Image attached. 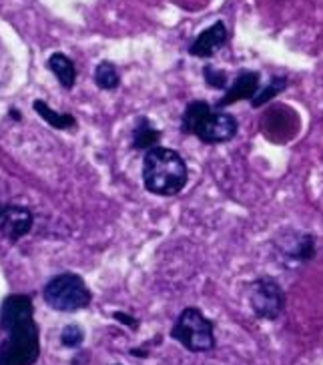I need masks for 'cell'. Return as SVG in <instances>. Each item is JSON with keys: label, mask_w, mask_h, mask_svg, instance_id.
Wrapping results in <instances>:
<instances>
[{"label": "cell", "mask_w": 323, "mask_h": 365, "mask_svg": "<svg viewBox=\"0 0 323 365\" xmlns=\"http://www.w3.org/2000/svg\"><path fill=\"white\" fill-rule=\"evenodd\" d=\"M0 329L9 337L0 344V365H34L41 355V333L29 295L12 293L0 307Z\"/></svg>", "instance_id": "1"}, {"label": "cell", "mask_w": 323, "mask_h": 365, "mask_svg": "<svg viewBox=\"0 0 323 365\" xmlns=\"http://www.w3.org/2000/svg\"><path fill=\"white\" fill-rule=\"evenodd\" d=\"M187 179H189L187 165L177 150L155 147L145 153L143 182L149 193L159 195V197H173L183 191Z\"/></svg>", "instance_id": "2"}, {"label": "cell", "mask_w": 323, "mask_h": 365, "mask_svg": "<svg viewBox=\"0 0 323 365\" xmlns=\"http://www.w3.org/2000/svg\"><path fill=\"white\" fill-rule=\"evenodd\" d=\"M181 130L193 135L207 145L227 143L237 135V118L221 108H213L205 101H193L185 108L181 118Z\"/></svg>", "instance_id": "3"}, {"label": "cell", "mask_w": 323, "mask_h": 365, "mask_svg": "<svg viewBox=\"0 0 323 365\" xmlns=\"http://www.w3.org/2000/svg\"><path fill=\"white\" fill-rule=\"evenodd\" d=\"M43 297L48 307L61 313L78 312L91 305V291L76 273H61L53 277L46 283Z\"/></svg>", "instance_id": "4"}, {"label": "cell", "mask_w": 323, "mask_h": 365, "mask_svg": "<svg viewBox=\"0 0 323 365\" xmlns=\"http://www.w3.org/2000/svg\"><path fill=\"white\" fill-rule=\"evenodd\" d=\"M173 339H177L185 349L193 354H203L213 349L215 345V333H213V323L205 317L203 313L195 307H187L179 315V319L173 327Z\"/></svg>", "instance_id": "5"}, {"label": "cell", "mask_w": 323, "mask_h": 365, "mask_svg": "<svg viewBox=\"0 0 323 365\" xmlns=\"http://www.w3.org/2000/svg\"><path fill=\"white\" fill-rule=\"evenodd\" d=\"M249 303L257 317L277 319L285 307V295L280 283L273 277H261L253 281L249 287Z\"/></svg>", "instance_id": "6"}, {"label": "cell", "mask_w": 323, "mask_h": 365, "mask_svg": "<svg viewBox=\"0 0 323 365\" xmlns=\"http://www.w3.org/2000/svg\"><path fill=\"white\" fill-rule=\"evenodd\" d=\"M33 229V213L24 207L9 205L0 209V231L11 241H19Z\"/></svg>", "instance_id": "7"}, {"label": "cell", "mask_w": 323, "mask_h": 365, "mask_svg": "<svg viewBox=\"0 0 323 365\" xmlns=\"http://www.w3.org/2000/svg\"><path fill=\"white\" fill-rule=\"evenodd\" d=\"M227 26L223 22H215L209 29H205L203 33L195 38L191 46H189V54L195 58H209L213 56L215 51H219L221 46H225L227 43Z\"/></svg>", "instance_id": "8"}, {"label": "cell", "mask_w": 323, "mask_h": 365, "mask_svg": "<svg viewBox=\"0 0 323 365\" xmlns=\"http://www.w3.org/2000/svg\"><path fill=\"white\" fill-rule=\"evenodd\" d=\"M259 91V73L253 71H241L237 78L233 81V85L227 88V93L223 98L217 103V108H225L229 105H235L237 101H245V98L257 97Z\"/></svg>", "instance_id": "9"}, {"label": "cell", "mask_w": 323, "mask_h": 365, "mask_svg": "<svg viewBox=\"0 0 323 365\" xmlns=\"http://www.w3.org/2000/svg\"><path fill=\"white\" fill-rule=\"evenodd\" d=\"M48 68H51V73H53L56 78H58V83L65 86V88H73L76 83V71H75V63L63 53H54L51 54V58H48Z\"/></svg>", "instance_id": "10"}, {"label": "cell", "mask_w": 323, "mask_h": 365, "mask_svg": "<svg viewBox=\"0 0 323 365\" xmlns=\"http://www.w3.org/2000/svg\"><path fill=\"white\" fill-rule=\"evenodd\" d=\"M285 255L289 261H297V263H307L315 257V241L312 235H295L291 237L287 245H283Z\"/></svg>", "instance_id": "11"}, {"label": "cell", "mask_w": 323, "mask_h": 365, "mask_svg": "<svg viewBox=\"0 0 323 365\" xmlns=\"http://www.w3.org/2000/svg\"><path fill=\"white\" fill-rule=\"evenodd\" d=\"M159 139H161V133L155 129L147 118L140 117L133 130V147L137 150H151L157 147Z\"/></svg>", "instance_id": "12"}, {"label": "cell", "mask_w": 323, "mask_h": 365, "mask_svg": "<svg viewBox=\"0 0 323 365\" xmlns=\"http://www.w3.org/2000/svg\"><path fill=\"white\" fill-rule=\"evenodd\" d=\"M33 108L34 113H39V117L44 118V120H46L51 127H54V129H71V127L75 125V117H73V115L56 113V110H53L44 101H34Z\"/></svg>", "instance_id": "13"}, {"label": "cell", "mask_w": 323, "mask_h": 365, "mask_svg": "<svg viewBox=\"0 0 323 365\" xmlns=\"http://www.w3.org/2000/svg\"><path fill=\"white\" fill-rule=\"evenodd\" d=\"M95 83H97L101 88H105V91L117 88L121 83L117 66L113 65V63H108V61H103V63L95 68Z\"/></svg>", "instance_id": "14"}, {"label": "cell", "mask_w": 323, "mask_h": 365, "mask_svg": "<svg viewBox=\"0 0 323 365\" xmlns=\"http://www.w3.org/2000/svg\"><path fill=\"white\" fill-rule=\"evenodd\" d=\"M285 85H287V78H283V76H273L270 85L263 86V91L259 93L257 97L253 98V107L261 108L263 105H267L270 101H273L280 93L285 91Z\"/></svg>", "instance_id": "15"}, {"label": "cell", "mask_w": 323, "mask_h": 365, "mask_svg": "<svg viewBox=\"0 0 323 365\" xmlns=\"http://www.w3.org/2000/svg\"><path fill=\"white\" fill-rule=\"evenodd\" d=\"M85 339V331L78 325H66L61 333V344L65 347H78Z\"/></svg>", "instance_id": "16"}, {"label": "cell", "mask_w": 323, "mask_h": 365, "mask_svg": "<svg viewBox=\"0 0 323 365\" xmlns=\"http://www.w3.org/2000/svg\"><path fill=\"white\" fill-rule=\"evenodd\" d=\"M205 81L211 88H227V75L211 66H205Z\"/></svg>", "instance_id": "17"}, {"label": "cell", "mask_w": 323, "mask_h": 365, "mask_svg": "<svg viewBox=\"0 0 323 365\" xmlns=\"http://www.w3.org/2000/svg\"><path fill=\"white\" fill-rule=\"evenodd\" d=\"M115 319L127 323V325H130V327H133V325H137V322H135V319H130V317H127L125 313H115ZM133 329H135V327H133Z\"/></svg>", "instance_id": "18"}, {"label": "cell", "mask_w": 323, "mask_h": 365, "mask_svg": "<svg viewBox=\"0 0 323 365\" xmlns=\"http://www.w3.org/2000/svg\"><path fill=\"white\" fill-rule=\"evenodd\" d=\"M0 209H2V207H0Z\"/></svg>", "instance_id": "19"}]
</instances>
